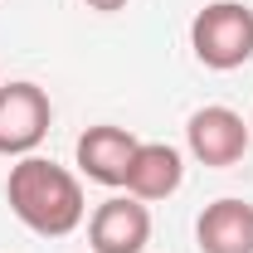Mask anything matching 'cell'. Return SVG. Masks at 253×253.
<instances>
[{"mask_svg":"<svg viewBox=\"0 0 253 253\" xmlns=\"http://www.w3.org/2000/svg\"><path fill=\"white\" fill-rule=\"evenodd\" d=\"M5 200H10L15 219L30 234H39V239H63L88 214L78 175L49 156H20L15 161L10 175H5Z\"/></svg>","mask_w":253,"mask_h":253,"instance_id":"1","label":"cell"},{"mask_svg":"<svg viewBox=\"0 0 253 253\" xmlns=\"http://www.w3.org/2000/svg\"><path fill=\"white\" fill-rule=\"evenodd\" d=\"M190 49L214 73H234L253 59V5L214 0L190 20Z\"/></svg>","mask_w":253,"mask_h":253,"instance_id":"2","label":"cell"},{"mask_svg":"<svg viewBox=\"0 0 253 253\" xmlns=\"http://www.w3.org/2000/svg\"><path fill=\"white\" fill-rule=\"evenodd\" d=\"M49 126H54V102L39 83L30 78L0 83V156H34Z\"/></svg>","mask_w":253,"mask_h":253,"instance_id":"3","label":"cell"},{"mask_svg":"<svg viewBox=\"0 0 253 253\" xmlns=\"http://www.w3.org/2000/svg\"><path fill=\"white\" fill-rule=\"evenodd\" d=\"M249 122L234 112V107H219V102H210V107H200V112H190L185 122V146L190 156L200 161V166H239L244 151H249Z\"/></svg>","mask_w":253,"mask_h":253,"instance_id":"4","label":"cell"},{"mask_svg":"<svg viewBox=\"0 0 253 253\" xmlns=\"http://www.w3.org/2000/svg\"><path fill=\"white\" fill-rule=\"evenodd\" d=\"M88 244L93 253H146L151 244V210L136 195H112L102 200L88 219Z\"/></svg>","mask_w":253,"mask_h":253,"instance_id":"5","label":"cell"},{"mask_svg":"<svg viewBox=\"0 0 253 253\" xmlns=\"http://www.w3.org/2000/svg\"><path fill=\"white\" fill-rule=\"evenodd\" d=\"M136 146H141V141H136L126 126L97 122V126H88V131L78 136L73 161H78V170H83L93 185L122 190L126 185V166H131V156H136Z\"/></svg>","mask_w":253,"mask_h":253,"instance_id":"6","label":"cell"},{"mask_svg":"<svg viewBox=\"0 0 253 253\" xmlns=\"http://www.w3.org/2000/svg\"><path fill=\"white\" fill-rule=\"evenodd\" d=\"M195 244L200 253H253V205L234 195L205 205L195 219Z\"/></svg>","mask_w":253,"mask_h":253,"instance_id":"7","label":"cell"},{"mask_svg":"<svg viewBox=\"0 0 253 253\" xmlns=\"http://www.w3.org/2000/svg\"><path fill=\"white\" fill-rule=\"evenodd\" d=\"M185 180V156L170 141H141L136 156L126 166V195H136L141 205L151 200H170Z\"/></svg>","mask_w":253,"mask_h":253,"instance_id":"8","label":"cell"},{"mask_svg":"<svg viewBox=\"0 0 253 253\" xmlns=\"http://www.w3.org/2000/svg\"><path fill=\"white\" fill-rule=\"evenodd\" d=\"M88 10H97V15H117V10H126V0H83Z\"/></svg>","mask_w":253,"mask_h":253,"instance_id":"9","label":"cell"}]
</instances>
